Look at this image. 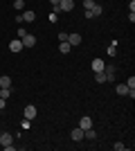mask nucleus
I'll return each mask as SVG.
<instances>
[{
  "mask_svg": "<svg viewBox=\"0 0 135 151\" xmlns=\"http://www.w3.org/2000/svg\"><path fill=\"white\" fill-rule=\"evenodd\" d=\"M23 7H25V0H14V9L16 12H23Z\"/></svg>",
  "mask_w": 135,
  "mask_h": 151,
  "instance_id": "obj_18",
  "label": "nucleus"
},
{
  "mask_svg": "<svg viewBox=\"0 0 135 151\" xmlns=\"http://www.w3.org/2000/svg\"><path fill=\"white\" fill-rule=\"evenodd\" d=\"M50 2H52V7H54V5H59V2H61V0H50Z\"/></svg>",
  "mask_w": 135,
  "mask_h": 151,
  "instance_id": "obj_26",
  "label": "nucleus"
},
{
  "mask_svg": "<svg viewBox=\"0 0 135 151\" xmlns=\"http://www.w3.org/2000/svg\"><path fill=\"white\" fill-rule=\"evenodd\" d=\"M113 147H115V151H124V149H126V145H124V142H115Z\"/></svg>",
  "mask_w": 135,
  "mask_h": 151,
  "instance_id": "obj_21",
  "label": "nucleus"
},
{
  "mask_svg": "<svg viewBox=\"0 0 135 151\" xmlns=\"http://www.w3.org/2000/svg\"><path fill=\"white\" fill-rule=\"evenodd\" d=\"M90 12H92V16H101V14H104V7H101V5H97V2H95V7H92Z\"/></svg>",
  "mask_w": 135,
  "mask_h": 151,
  "instance_id": "obj_15",
  "label": "nucleus"
},
{
  "mask_svg": "<svg viewBox=\"0 0 135 151\" xmlns=\"http://www.w3.org/2000/svg\"><path fill=\"white\" fill-rule=\"evenodd\" d=\"M70 50H72V45L68 43V41H63V43H59V52H61V54H68Z\"/></svg>",
  "mask_w": 135,
  "mask_h": 151,
  "instance_id": "obj_13",
  "label": "nucleus"
},
{
  "mask_svg": "<svg viewBox=\"0 0 135 151\" xmlns=\"http://www.w3.org/2000/svg\"><path fill=\"white\" fill-rule=\"evenodd\" d=\"M115 65H106V68H104V75H106V81H113V79H115Z\"/></svg>",
  "mask_w": 135,
  "mask_h": 151,
  "instance_id": "obj_7",
  "label": "nucleus"
},
{
  "mask_svg": "<svg viewBox=\"0 0 135 151\" xmlns=\"http://www.w3.org/2000/svg\"><path fill=\"white\" fill-rule=\"evenodd\" d=\"M20 41H23V47H34V45H36V36H34V34H23V36H20Z\"/></svg>",
  "mask_w": 135,
  "mask_h": 151,
  "instance_id": "obj_1",
  "label": "nucleus"
},
{
  "mask_svg": "<svg viewBox=\"0 0 135 151\" xmlns=\"http://www.w3.org/2000/svg\"><path fill=\"white\" fill-rule=\"evenodd\" d=\"M126 86H129V88H135V77H129V81H126Z\"/></svg>",
  "mask_w": 135,
  "mask_h": 151,
  "instance_id": "obj_24",
  "label": "nucleus"
},
{
  "mask_svg": "<svg viewBox=\"0 0 135 151\" xmlns=\"http://www.w3.org/2000/svg\"><path fill=\"white\" fill-rule=\"evenodd\" d=\"M74 9V0H61L59 2V12H72Z\"/></svg>",
  "mask_w": 135,
  "mask_h": 151,
  "instance_id": "obj_3",
  "label": "nucleus"
},
{
  "mask_svg": "<svg viewBox=\"0 0 135 151\" xmlns=\"http://www.w3.org/2000/svg\"><path fill=\"white\" fill-rule=\"evenodd\" d=\"M0 88H11V77H7V75L0 77Z\"/></svg>",
  "mask_w": 135,
  "mask_h": 151,
  "instance_id": "obj_12",
  "label": "nucleus"
},
{
  "mask_svg": "<svg viewBox=\"0 0 135 151\" xmlns=\"http://www.w3.org/2000/svg\"><path fill=\"white\" fill-rule=\"evenodd\" d=\"M104 68H106L104 59H92V72H104Z\"/></svg>",
  "mask_w": 135,
  "mask_h": 151,
  "instance_id": "obj_5",
  "label": "nucleus"
},
{
  "mask_svg": "<svg viewBox=\"0 0 135 151\" xmlns=\"http://www.w3.org/2000/svg\"><path fill=\"white\" fill-rule=\"evenodd\" d=\"M5 106H7V99H2V97H0V111H2Z\"/></svg>",
  "mask_w": 135,
  "mask_h": 151,
  "instance_id": "obj_25",
  "label": "nucleus"
},
{
  "mask_svg": "<svg viewBox=\"0 0 135 151\" xmlns=\"http://www.w3.org/2000/svg\"><path fill=\"white\" fill-rule=\"evenodd\" d=\"M115 47H117V41H113V43L108 45V50H106V54H108V57H115Z\"/></svg>",
  "mask_w": 135,
  "mask_h": 151,
  "instance_id": "obj_16",
  "label": "nucleus"
},
{
  "mask_svg": "<svg viewBox=\"0 0 135 151\" xmlns=\"http://www.w3.org/2000/svg\"><path fill=\"white\" fill-rule=\"evenodd\" d=\"M79 129H92V117H88V115H84L81 120H79Z\"/></svg>",
  "mask_w": 135,
  "mask_h": 151,
  "instance_id": "obj_6",
  "label": "nucleus"
},
{
  "mask_svg": "<svg viewBox=\"0 0 135 151\" xmlns=\"http://www.w3.org/2000/svg\"><path fill=\"white\" fill-rule=\"evenodd\" d=\"M115 93L117 95H129V86H126V83H119V86L115 88Z\"/></svg>",
  "mask_w": 135,
  "mask_h": 151,
  "instance_id": "obj_14",
  "label": "nucleus"
},
{
  "mask_svg": "<svg viewBox=\"0 0 135 151\" xmlns=\"http://www.w3.org/2000/svg\"><path fill=\"white\" fill-rule=\"evenodd\" d=\"M95 7V0H84V9H92Z\"/></svg>",
  "mask_w": 135,
  "mask_h": 151,
  "instance_id": "obj_20",
  "label": "nucleus"
},
{
  "mask_svg": "<svg viewBox=\"0 0 135 151\" xmlns=\"http://www.w3.org/2000/svg\"><path fill=\"white\" fill-rule=\"evenodd\" d=\"M9 50H11L14 54H18V52H23V41H20V38H14L11 43H9Z\"/></svg>",
  "mask_w": 135,
  "mask_h": 151,
  "instance_id": "obj_4",
  "label": "nucleus"
},
{
  "mask_svg": "<svg viewBox=\"0 0 135 151\" xmlns=\"http://www.w3.org/2000/svg\"><path fill=\"white\" fill-rule=\"evenodd\" d=\"M63 41H68V34H65V32H59V43H63Z\"/></svg>",
  "mask_w": 135,
  "mask_h": 151,
  "instance_id": "obj_22",
  "label": "nucleus"
},
{
  "mask_svg": "<svg viewBox=\"0 0 135 151\" xmlns=\"http://www.w3.org/2000/svg\"><path fill=\"white\" fill-rule=\"evenodd\" d=\"M70 138L74 140V142H81V140H84V129H72V133H70Z\"/></svg>",
  "mask_w": 135,
  "mask_h": 151,
  "instance_id": "obj_8",
  "label": "nucleus"
},
{
  "mask_svg": "<svg viewBox=\"0 0 135 151\" xmlns=\"http://www.w3.org/2000/svg\"><path fill=\"white\" fill-rule=\"evenodd\" d=\"M95 81L97 83H106V75H104V72H95Z\"/></svg>",
  "mask_w": 135,
  "mask_h": 151,
  "instance_id": "obj_17",
  "label": "nucleus"
},
{
  "mask_svg": "<svg viewBox=\"0 0 135 151\" xmlns=\"http://www.w3.org/2000/svg\"><path fill=\"white\" fill-rule=\"evenodd\" d=\"M11 142H14V135H11V133H2V135H0V145H2V147H9Z\"/></svg>",
  "mask_w": 135,
  "mask_h": 151,
  "instance_id": "obj_9",
  "label": "nucleus"
},
{
  "mask_svg": "<svg viewBox=\"0 0 135 151\" xmlns=\"http://www.w3.org/2000/svg\"><path fill=\"white\" fill-rule=\"evenodd\" d=\"M20 18H23V23H32V20L36 18V14H34L32 9H27V12H23V14H20Z\"/></svg>",
  "mask_w": 135,
  "mask_h": 151,
  "instance_id": "obj_10",
  "label": "nucleus"
},
{
  "mask_svg": "<svg viewBox=\"0 0 135 151\" xmlns=\"http://www.w3.org/2000/svg\"><path fill=\"white\" fill-rule=\"evenodd\" d=\"M9 95H11V88H0V97H2V99H7Z\"/></svg>",
  "mask_w": 135,
  "mask_h": 151,
  "instance_id": "obj_19",
  "label": "nucleus"
},
{
  "mask_svg": "<svg viewBox=\"0 0 135 151\" xmlns=\"http://www.w3.org/2000/svg\"><path fill=\"white\" fill-rule=\"evenodd\" d=\"M36 115H39L36 106H34V104H27V106H25V120H34Z\"/></svg>",
  "mask_w": 135,
  "mask_h": 151,
  "instance_id": "obj_2",
  "label": "nucleus"
},
{
  "mask_svg": "<svg viewBox=\"0 0 135 151\" xmlns=\"http://www.w3.org/2000/svg\"><path fill=\"white\" fill-rule=\"evenodd\" d=\"M68 43H70L72 47H77V45H81V36H79V34H68Z\"/></svg>",
  "mask_w": 135,
  "mask_h": 151,
  "instance_id": "obj_11",
  "label": "nucleus"
},
{
  "mask_svg": "<svg viewBox=\"0 0 135 151\" xmlns=\"http://www.w3.org/2000/svg\"><path fill=\"white\" fill-rule=\"evenodd\" d=\"M20 126H23V129H32V120H23Z\"/></svg>",
  "mask_w": 135,
  "mask_h": 151,
  "instance_id": "obj_23",
  "label": "nucleus"
}]
</instances>
